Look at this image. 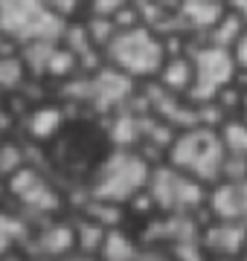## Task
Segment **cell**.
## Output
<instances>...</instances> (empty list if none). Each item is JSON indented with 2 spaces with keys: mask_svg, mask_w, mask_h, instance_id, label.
Returning <instances> with one entry per match:
<instances>
[{
  "mask_svg": "<svg viewBox=\"0 0 247 261\" xmlns=\"http://www.w3.org/2000/svg\"><path fill=\"white\" fill-rule=\"evenodd\" d=\"M241 255H244V258H247V241H244V247H241Z\"/></svg>",
  "mask_w": 247,
  "mask_h": 261,
  "instance_id": "cell-29",
  "label": "cell"
},
{
  "mask_svg": "<svg viewBox=\"0 0 247 261\" xmlns=\"http://www.w3.org/2000/svg\"><path fill=\"white\" fill-rule=\"evenodd\" d=\"M233 53V61H236V70H247V29L238 35V41L230 47Z\"/></svg>",
  "mask_w": 247,
  "mask_h": 261,
  "instance_id": "cell-25",
  "label": "cell"
},
{
  "mask_svg": "<svg viewBox=\"0 0 247 261\" xmlns=\"http://www.w3.org/2000/svg\"><path fill=\"white\" fill-rule=\"evenodd\" d=\"M131 90H134V79L111 64L96 70V75L90 79V87H87L90 102H96L99 108H119L131 96Z\"/></svg>",
  "mask_w": 247,
  "mask_h": 261,
  "instance_id": "cell-7",
  "label": "cell"
},
{
  "mask_svg": "<svg viewBox=\"0 0 247 261\" xmlns=\"http://www.w3.org/2000/svg\"><path fill=\"white\" fill-rule=\"evenodd\" d=\"M105 61L116 70H122L125 75H131L134 82L140 79H154L160 70L166 49H163V35H157L152 27H131V29H119L111 44L102 49Z\"/></svg>",
  "mask_w": 247,
  "mask_h": 261,
  "instance_id": "cell-2",
  "label": "cell"
},
{
  "mask_svg": "<svg viewBox=\"0 0 247 261\" xmlns=\"http://www.w3.org/2000/svg\"><path fill=\"white\" fill-rule=\"evenodd\" d=\"M9 241H12V232H9V229H6L3 224H0V252L9 250Z\"/></svg>",
  "mask_w": 247,
  "mask_h": 261,
  "instance_id": "cell-26",
  "label": "cell"
},
{
  "mask_svg": "<svg viewBox=\"0 0 247 261\" xmlns=\"http://www.w3.org/2000/svg\"><path fill=\"white\" fill-rule=\"evenodd\" d=\"M38 247L47 255H67L76 250V226L70 224H47L38 232Z\"/></svg>",
  "mask_w": 247,
  "mask_h": 261,
  "instance_id": "cell-13",
  "label": "cell"
},
{
  "mask_svg": "<svg viewBox=\"0 0 247 261\" xmlns=\"http://www.w3.org/2000/svg\"><path fill=\"white\" fill-rule=\"evenodd\" d=\"M105 229L102 224H96L93 218H85L76 224V250L79 252H87V255H99L102 250V241H105Z\"/></svg>",
  "mask_w": 247,
  "mask_h": 261,
  "instance_id": "cell-16",
  "label": "cell"
},
{
  "mask_svg": "<svg viewBox=\"0 0 247 261\" xmlns=\"http://www.w3.org/2000/svg\"><path fill=\"white\" fill-rule=\"evenodd\" d=\"M154 82H157V87H163L166 93L189 96L192 82H195V67H192L189 53H186V56H166L160 70H157V75H154Z\"/></svg>",
  "mask_w": 247,
  "mask_h": 261,
  "instance_id": "cell-10",
  "label": "cell"
},
{
  "mask_svg": "<svg viewBox=\"0 0 247 261\" xmlns=\"http://www.w3.org/2000/svg\"><path fill=\"white\" fill-rule=\"evenodd\" d=\"M85 29H87V38H90V44H93L96 49H105L111 44V38L119 32L114 18H108V15H87Z\"/></svg>",
  "mask_w": 247,
  "mask_h": 261,
  "instance_id": "cell-19",
  "label": "cell"
},
{
  "mask_svg": "<svg viewBox=\"0 0 247 261\" xmlns=\"http://www.w3.org/2000/svg\"><path fill=\"white\" fill-rule=\"evenodd\" d=\"M154 3L166 12H178V6H181V0H154Z\"/></svg>",
  "mask_w": 247,
  "mask_h": 261,
  "instance_id": "cell-27",
  "label": "cell"
},
{
  "mask_svg": "<svg viewBox=\"0 0 247 261\" xmlns=\"http://www.w3.org/2000/svg\"><path fill=\"white\" fill-rule=\"evenodd\" d=\"M111 137L119 148H131V142L143 140V122L131 116V113H119L114 119V130H111Z\"/></svg>",
  "mask_w": 247,
  "mask_h": 261,
  "instance_id": "cell-18",
  "label": "cell"
},
{
  "mask_svg": "<svg viewBox=\"0 0 247 261\" xmlns=\"http://www.w3.org/2000/svg\"><path fill=\"white\" fill-rule=\"evenodd\" d=\"M241 15H244V18H247V9H244V12H241Z\"/></svg>",
  "mask_w": 247,
  "mask_h": 261,
  "instance_id": "cell-30",
  "label": "cell"
},
{
  "mask_svg": "<svg viewBox=\"0 0 247 261\" xmlns=\"http://www.w3.org/2000/svg\"><path fill=\"white\" fill-rule=\"evenodd\" d=\"M247 241V224L244 221H218L207 226L201 235V247L215 255H241V247Z\"/></svg>",
  "mask_w": 247,
  "mask_h": 261,
  "instance_id": "cell-9",
  "label": "cell"
},
{
  "mask_svg": "<svg viewBox=\"0 0 247 261\" xmlns=\"http://www.w3.org/2000/svg\"><path fill=\"white\" fill-rule=\"evenodd\" d=\"M227 9L230 6L224 3V0H181V6H178L175 15H178L181 29L186 32V35L204 38Z\"/></svg>",
  "mask_w": 247,
  "mask_h": 261,
  "instance_id": "cell-8",
  "label": "cell"
},
{
  "mask_svg": "<svg viewBox=\"0 0 247 261\" xmlns=\"http://www.w3.org/2000/svg\"><path fill=\"white\" fill-rule=\"evenodd\" d=\"M189 58L195 67V82L189 90V102H207L215 99L221 87H227L236 79V61L233 53L224 47H212L207 41L201 44H189Z\"/></svg>",
  "mask_w": 247,
  "mask_h": 261,
  "instance_id": "cell-6",
  "label": "cell"
},
{
  "mask_svg": "<svg viewBox=\"0 0 247 261\" xmlns=\"http://www.w3.org/2000/svg\"><path fill=\"white\" fill-rule=\"evenodd\" d=\"M12 195H18L20 200L27 206H32V209H50V206L56 203V197H53V192H50V186L41 180L38 171H32V168L20 166L12 171Z\"/></svg>",
  "mask_w": 247,
  "mask_h": 261,
  "instance_id": "cell-11",
  "label": "cell"
},
{
  "mask_svg": "<svg viewBox=\"0 0 247 261\" xmlns=\"http://www.w3.org/2000/svg\"><path fill=\"white\" fill-rule=\"evenodd\" d=\"M41 3H44L53 15H58L61 20H70L82 6H85L87 0H41Z\"/></svg>",
  "mask_w": 247,
  "mask_h": 261,
  "instance_id": "cell-22",
  "label": "cell"
},
{
  "mask_svg": "<svg viewBox=\"0 0 247 261\" xmlns=\"http://www.w3.org/2000/svg\"><path fill=\"white\" fill-rule=\"evenodd\" d=\"M166 154H169L171 166L192 174L204 186L221 180L224 160H227V151H224V142L218 137V128H207V125L181 128L175 134V140H171Z\"/></svg>",
  "mask_w": 247,
  "mask_h": 261,
  "instance_id": "cell-1",
  "label": "cell"
},
{
  "mask_svg": "<svg viewBox=\"0 0 247 261\" xmlns=\"http://www.w3.org/2000/svg\"><path fill=\"white\" fill-rule=\"evenodd\" d=\"M244 29H247V18H244V15H241V12H236V9H227L218 20H215V27L209 29L201 41H207V44H212V47L230 49L238 41V35H241Z\"/></svg>",
  "mask_w": 247,
  "mask_h": 261,
  "instance_id": "cell-12",
  "label": "cell"
},
{
  "mask_svg": "<svg viewBox=\"0 0 247 261\" xmlns=\"http://www.w3.org/2000/svg\"><path fill=\"white\" fill-rule=\"evenodd\" d=\"M61 122H64V113L58 111L56 105H41L27 116V130L35 140H50V137L58 134Z\"/></svg>",
  "mask_w": 247,
  "mask_h": 261,
  "instance_id": "cell-14",
  "label": "cell"
},
{
  "mask_svg": "<svg viewBox=\"0 0 247 261\" xmlns=\"http://www.w3.org/2000/svg\"><path fill=\"white\" fill-rule=\"evenodd\" d=\"M149 195H152L154 206L163 209V212H189V209H198L204 200H207V192H204V183L195 180L192 174L181 171V168L169 166L163 168H152V174H149Z\"/></svg>",
  "mask_w": 247,
  "mask_h": 261,
  "instance_id": "cell-5",
  "label": "cell"
},
{
  "mask_svg": "<svg viewBox=\"0 0 247 261\" xmlns=\"http://www.w3.org/2000/svg\"><path fill=\"white\" fill-rule=\"evenodd\" d=\"M128 3L134 0H87V12L90 15H108V18H114L119 9H125Z\"/></svg>",
  "mask_w": 247,
  "mask_h": 261,
  "instance_id": "cell-23",
  "label": "cell"
},
{
  "mask_svg": "<svg viewBox=\"0 0 247 261\" xmlns=\"http://www.w3.org/2000/svg\"><path fill=\"white\" fill-rule=\"evenodd\" d=\"M149 174H152V166L143 154H137L131 148H116L96 168L93 180H90V197L131 203V197L145 189Z\"/></svg>",
  "mask_w": 247,
  "mask_h": 261,
  "instance_id": "cell-3",
  "label": "cell"
},
{
  "mask_svg": "<svg viewBox=\"0 0 247 261\" xmlns=\"http://www.w3.org/2000/svg\"><path fill=\"white\" fill-rule=\"evenodd\" d=\"M241 105H244V111H247V90H241Z\"/></svg>",
  "mask_w": 247,
  "mask_h": 261,
  "instance_id": "cell-28",
  "label": "cell"
},
{
  "mask_svg": "<svg viewBox=\"0 0 247 261\" xmlns=\"http://www.w3.org/2000/svg\"><path fill=\"white\" fill-rule=\"evenodd\" d=\"M99 255L108 258V261H131V258H140V250H137L134 238L125 232V229L111 226V229L105 232V241H102Z\"/></svg>",
  "mask_w": 247,
  "mask_h": 261,
  "instance_id": "cell-15",
  "label": "cell"
},
{
  "mask_svg": "<svg viewBox=\"0 0 247 261\" xmlns=\"http://www.w3.org/2000/svg\"><path fill=\"white\" fill-rule=\"evenodd\" d=\"M64 23L58 15L41 3V0H0V32L27 41H58L64 32Z\"/></svg>",
  "mask_w": 247,
  "mask_h": 261,
  "instance_id": "cell-4",
  "label": "cell"
},
{
  "mask_svg": "<svg viewBox=\"0 0 247 261\" xmlns=\"http://www.w3.org/2000/svg\"><path fill=\"white\" fill-rule=\"evenodd\" d=\"M122 203H114V200H102V197H93L90 203H87V218H93L96 224H102L105 229H111V226H119L122 221Z\"/></svg>",
  "mask_w": 247,
  "mask_h": 261,
  "instance_id": "cell-20",
  "label": "cell"
},
{
  "mask_svg": "<svg viewBox=\"0 0 247 261\" xmlns=\"http://www.w3.org/2000/svg\"><path fill=\"white\" fill-rule=\"evenodd\" d=\"M218 137H221V142H224V151H227V154L247 157V122L224 119L221 128H218Z\"/></svg>",
  "mask_w": 247,
  "mask_h": 261,
  "instance_id": "cell-17",
  "label": "cell"
},
{
  "mask_svg": "<svg viewBox=\"0 0 247 261\" xmlns=\"http://www.w3.org/2000/svg\"><path fill=\"white\" fill-rule=\"evenodd\" d=\"M20 163H23V157L18 154V148L15 145H3V151H0V168L3 171H15V168H20Z\"/></svg>",
  "mask_w": 247,
  "mask_h": 261,
  "instance_id": "cell-24",
  "label": "cell"
},
{
  "mask_svg": "<svg viewBox=\"0 0 247 261\" xmlns=\"http://www.w3.org/2000/svg\"><path fill=\"white\" fill-rule=\"evenodd\" d=\"M27 79V67L20 56H0V90H15Z\"/></svg>",
  "mask_w": 247,
  "mask_h": 261,
  "instance_id": "cell-21",
  "label": "cell"
}]
</instances>
